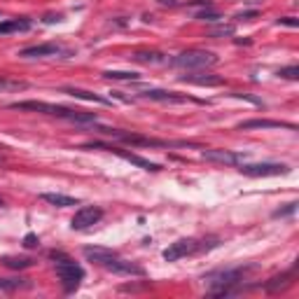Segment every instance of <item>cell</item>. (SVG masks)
<instances>
[{
  "label": "cell",
  "instance_id": "17",
  "mask_svg": "<svg viewBox=\"0 0 299 299\" xmlns=\"http://www.w3.org/2000/svg\"><path fill=\"white\" fill-rule=\"evenodd\" d=\"M65 94H70L73 98H82V101H91V103H101V105H110L108 98L98 96V94H91V91H84V89H78V87H65Z\"/></svg>",
  "mask_w": 299,
  "mask_h": 299
},
{
  "label": "cell",
  "instance_id": "18",
  "mask_svg": "<svg viewBox=\"0 0 299 299\" xmlns=\"http://www.w3.org/2000/svg\"><path fill=\"white\" fill-rule=\"evenodd\" d=\"M40 199H42V201H47V204H52V206H59V208H65V206H78V204H79L78 199L65 196V194H56V192H45Z\"/></svg>",
  "mask_w": 299,
  "mask_h": 299
},
{
  "label": "cell",
  "instance_id": "6",
  "mask_svg": "<svg viewBox=\"0 0 299 299\" xmlns=\"http://www.w3.org/2000/svg\"><path fill=\"white\" fill-rule=\"evenodd\" d=\"M84 147H89V150H94V147L108 150V152H112V155H117V157H122V159L131 161V164H133V166H138V169H145V171H161V166H159V164H155V161H150V159H143L141 155H133V152H126V150H122V147H115V145L89 143V145H84Z\"/></svg>",
  "mask_w": 299,
  "mask_h": 299
},
{
  "label": "cell",
  "instance_id": "9",
  "mask_svg": "<svg viewBox=\"0 0 299 299\" xmlns=\"http://www.w3.org/2000/svg\"><path fill=\"white\" fill-rule=\"evenodd\" d=\"M101 218H103V210L98 208V206H82V208L73 215L70 227H73V229H89V227H94Z\"/></svg>",
  "mask_w": 299,
  "mask_h": 299
},
{
  "label": "cell",
  "instance_id": "1",
  "mask_svg": "<svg viewBox=\"0 0 299 299\" xmlns=\"http://www.w3.org/2000/svg\"><path fill=\"white\" fill-rule=\"evenodd\" d=\"M10 108H14V110L42 112V115H52V117H61V119H70V122H78V124H96V115H94V112L70 110V108H63V105L45 103V101H19V103H12Z\"/></svg>",
  "mask_w": 299,
  "mask_h": 299
},
{
  "label": "cell",
  "instance_id": "12",
  "mask_svg": "<svg viewBox=\"0 0 299 299\" xmlns=\"http://www.w3.org/2000/svg\"><path fill=\"white\" fill-rule=\"evenodd\" d=\"M143 98H150V101H161V103H187V101H194L199 103L196 98H189V96H180L175 91H164V89H147L141 94Z\"/></svg>",
  "mask_w": 299,
  "mask_h": 299
},
{
  "label": "cell",
  "instance_id": "31",
  "mask_svg": "<svg viewBox=\"0 0 299 299\" xmlns=\"http://www.w3.org/2000/svg\"><path fill=\"white\" fill-rule=\"evenodd\" d=\"M278 24H285V26H299V21L297 19H292V16H285V19H281V21H278Z\"/></svg>",
  "mask_w": 299,
  "mask_h": 299
},
{
  "label": "cell",
  "instance_id": "14",
  "mask_svg": "<svg viewBox=\"0 0 299 299\" xmlns=\"http://www.w3.org/2000/svg\"><path fill=\"white\" fill-rule=\"evenodd\" d=\"M56 54H61V47L54 45V42H47V45L26 47V49L19 52V56H21V59H42V56H56Z\"/></svg>",
  "mask_w": 299,
  "mask_h": 299
},
{
  "label": "cell",
  "instance_id": "20",
  "mask_svg": "<svg viewBox=\"0 0 299 299\" xmlns=\"http://www.w3.org/2000/svg\"><path fill=\"white\" fill-rule=\"evenodd\" d=\"M133 59L138 63H150V65H159V63H166V56L161 52H136Z\"/></svg>",
  "mask_w": 299,
  "mask_h": 299
},
{
  "label": "cell",
  "instance_id": "2",
  "mask_svg": "<svg viewBox=\"0 0 299 299\" xmlns=\"http://www.w3.org/2000/svg\"><path fill=\"white\" fill-rule=\"evenodd\" d=\"M257 269V264H248V267H236V269H220V271H210L204 276V281H208L213 285H218L215 290H210L213 297H229L234 295V285H238L241 281H246L248 273H252Z\"/></svg>",
  "mask_w": 299,
  "mask_h": 299
},
{
  "label": "cell",
  "instance_id": "22",
  "mask_svg": "<svg viewBox=\"0 0 299 299\" xmlns=\"http://www.w3.org/2000/svg\"><path fill=\"white\" fill-rule=\"evenodd\" d=\"M103 78L108 79H124V82H138L141 75L138 73H129V70H105Z\"/></svg>",
  "mask_w": 299,
  "mask_h": 299
},
{
  "label": "cell",
  "instance_id": "23",
  "mask_svg": "<svg viewBox=\"0 0 299 299\" xmlns=\"http://www.w3.org/2000/svg\"><path fill=\"white\" fill-rule=\"evenodd\" d=\"M21 89H28V82H24V79L0 78V91H21Z\"/></svg>",
  "mask_w": 299,
  "mask_h": 299
},
{
  "label": "cell",
  "instance_id": "25",
  "mask_svg": "<svg viewBox=\"0 0 299 299\" xmlns=\"http://www.w3.org/2000/svg\"><path fill=\"white\" fill-rule=\"evenodd\" d=\"M234 35V26H215L208 31V38H229Z\"/></svg>",
  "mask_w": 299,
  "mask_h": 299
},
{
  "label": "cell",
  "instance_id": "13",
  "mask_svg": "<svg viewBox=\"0 0 299 299\" xmlns=\"http://www.w3.org/2000/svg\"><path fill=\"white\" fill-rule=\"evenodd\" d=\"M241 131H250V129H287V131H295L297 126L290 124V122H276V119H246L238 124Z\"/></svg>",
  "mask_w": 299,
  "mask_h": 299
},
{
  "label": "cell",
  "instance_id": "7",
  "mask_svg": "<svg viewBox=\"0 0 299 299\" xmlns=\"http://www.w3.org/2000/svg\"><path fill=\"white\" fill-rule=\"evenodd\" d=\"M201 250V243L194 241V238H180V241H175V243H171L166 250H164V260L166 262H178L182 257H187V255H194Z\"/></svg>",
  "mask_w": 299,
  "mask_h": 299
},
{
  "label": "cell",
  "instance_id": "5",
  "mask_svg": "<svg viewBox=\"0 0 299 299\" xmlns=\"http://www.w3.org/2000/svg\"><path fill=\"white\" fill-rule=\"evenodd\" d=\"M169 63L175 68H185V70H208L218 63V56L213 52H206V49H187V52L173 56Z\"/></svg>",
  "mask_w": 299,
  "mask_h": 299
},
{
  "label": "cell",
  "instance_id": "19",
  "mask_svg": "<svg viewBox=\"0 0 299 299\" xmlns=\"http://www.w3.org/2000/svg\"><path fill=\"white\" fill-rule=\"evenodd\" d=\"M28 28H31V19H10V21L0 24V35L19 33V31H28Z\"/></svg>",
  "mask_w": 299,
  "mask_h": 299
},
{
  "label": "cell",
  "instance_id": "24",
  "mask_svg": "<svg viewBox=\"0 0 299 299\" xmlns=\"http://www.w3.org/2000/svg\"><path fill=\"white\" fill-rule=\"evenodd\" d=\"M5 264H7L10 269H26V267L33 264V260H31V257H7Z\"/></svg>",
  "mask_w": 299,
  "mask_h": 299
},
{
  "label": "cell",
  "instance_id": "4",
  "mask_svg": "<svg viewBox=\"0 0 299 299\" xmlns=\"http://www.w3.org/2000/svg\"><path fill=\"white\" fill-rule=\"evenodd\" d=\"M49 255L56 260V276L63 283V290L65 292H75L79 283L84 281V269L79 264H75L70 257H65L63 252H49Z\"/></svg>",
  "mask_w": 299,
  "mask_h": 299
},
{
  "label": "cell",
  "instance_id": "8",
  "mask_svg": "<svg viewBox=\"0 0 299 299\" xmlns=\"http://www.w3.org/2000/svg\"><path fill=\"white\" fill-rule=\"evenodd\" d=\"M241 173L250 178H267V175H285V164H241Z\"/></svg>",
  "mask_w": 299,
  "mask_h": 299
},
{
  "label": "cell",
  "instance_id": "26",
  "mask_svg": "<svg viewBox=\"0 0 299 299\" xmlns=\"http://www.w3.org/2000/svg\"><path fill=\"white\" fill-rule=\"evenodd\" d=\"M196 19H201V21H218L222 16L215 12V10H201V12L196 14Z\"/></svg>",
  "mask_w": 299,
  "mask_h": 299
},
{
  "label": "cell",
  "instance_id": "30",
  "mask_svg": "<svg viewBox=\"0 0 299 299\" xmlns=\"http://www.w3.org/2000/svg\"><path fill=\"white\" fill-rule=\"evenodd\" d=\"M19 285H24L21 281H0V290H16Z\"/></svg>",
  "mask_w": 299,
  "mask_h": 299
},
{
  "label": "cell",
  "instance_id": "15",
  "mask_svg": "<svg viewBox=\"0 0 299 299\" xmlns=\"http://www.w3.org/2000/svg\"><path fill=\"white\" fill-rule=\"evenodd\" d=\"M82 252H84V257H87V260L94 262V264H98V267H103L105 262H110L112 257H117V252H115V250H110V248H98V246L84 248Z\"/></svg>",
  "mask_w": 299,
  "mask_h": 299
},
{
  "label": "cell",
  "instance_id": "27",
  "mask_svg": "<svg viewBox=\"0 0 299 299\" xmlns=\"http://www.w3.org/2000/svg\"><path fill=\"white\" fill-rule=\"evenodd\" d=\"M278 75H281V78H287V79H297V78H299V68H297V65H290V68H281V70H278Z\"/></svg>",
  "mask_w": 299,
  "mask_h": 299
},
{
  "label": "cell",
  "instance_id": "34",
  "mask_svg": "<svg viewBox=\"0 0 299 299\" xmlns=\"http://www.w3.org/2000/svg\"><path fill=\"white\" fill-rule=\"evenodd\" d=\"M0 206H2V199H0Z\"/></svg>",
  "mask_w": 299,
  "mask_h": 299
},
{
  "label": "cell",
  "instance_id": "11",
  "mask_svg": "<svg viewBox=\"0 0 299 299\" xmlns=\"http://www.w3.org/2000/svg\"><path fill=\"white\" fill-rule=\"evenodd\" d=\"M103 269L112 273H122V276H145V269L143 267H138V264H133L129 260H122V257H112L110 262H105Z\"/></svg>",
  "mask_w": 299,
  "mask_h": 299
},
{
  "label": "cell",
  "instance_id": "16",
  "mask_svg": "<svg viewBox=\"0 0 299 299\" xmlns=\"http://www.w3.org/2000/svg\"><path fill=\"white\" fill-rule=\"evenodd\" d=\"M182 82H189V84H199V87H218L222 84V78L213 75V73H192V75H182Z\"/></svg>",
  "mask_w": 299,
  "mask_h": 299
},
{
  "label": "cell",
  "instance_id": "29",
  "mask_svg": "<svg viewBox=\"0 0 299 299\" xmlns=\"http://www.w3.org/2000/svg\"><path fill=\"white\" fill-rule=\"evenodd\" d=\"M24 246H26V248H38L40 246L38 236H35V234H26V236H24Z\"/></svg>",
  "mask_w": 299,
  "mask_h": 299
},
{
  "label": "cell",
  "instance_id": "3",
  "mask_svg": "<svg viewBox=\"0 0 299 299\" xmlns=\"http://www.w3.org/2000/svg\"><path fill=\"white\" fill-rule=\"evenodd\" d=\"M103 136L117 138L122 143L138 145V147H194L192 143H182V141H159V138H150V136H138V133H126L122 129H108V126H98Z\"/></svg>",
  "mask_w": 299,
  "mask_h": 299
},
{
  "label": "cell",
  "instance_id": "28",
  "mask_svg": "<svg viewBox=\"0 0 299 299\" xmlns=\"http://www.w3.org/2000/svg\"><path fill=\"white\" fill-rule=\"evenodd\" d=\"M295 210H297V201L287 204L285 210H276V213H273V218H283V215H290V213H295Z\"/></svg>",
  "mask_w": 299,
  "mask_h": 299
},
{
  "label": "cell",
  "instance_id": "21",
  "mask_svg": "<svg viewBox=\"0 0 299 299\" xmlns=\"http://www.w3.org/2000/svg\"><path fill=\"white\" fill-rule=\"evenodd\" d=\"M295 276V271H287V273H283V276H276V278H271L269 283H267V292H278V290H283V287H287V285H292V278Z\"/></svg>",
  "mask_w": 299,
  "mask_h": 299
},
{
  "label": "cell",
  "instance_id": "33",
  "mask_svg": "<svg viewBox=\"0 0 299 299\" xmlns=\"http://www.w3.org/2000/svg\"><path fill=\"white\" fill-rule=\"evenodd\" d=\"M2 161H5V159H2V157H0V164H2Z\"/></svg>",
  "mask_w": 299,
  "mask_h": 299
},
{
  "label": "cell",
  "instance_id": "32",
  "mask_svg": "<svg viewBox=\"0 0 299 299\" xmlns=\"http://www.w3.org/2000/svg\"><path fill=\"white\" fill-rule=\"evenodd\" d=\"M252 16H257V12H243V14H238V19H252Z\"/></svg>",
  "mask_w": 299,
  "mask_h": 299
},
{
  "label": "cell",
  "instance_id": "10",
  "mask_svg": "<svg viewBox=\"0 0 299 299\" xmlns=\"http://www.w3.org/2000/svg\"><path fill=\"white\" fill-rule=\"evenodd\" d=\"M201 157L208 159V161H215V164H224V166H236V164H243L246 161V155L229 152V150H204Z\"/></svg>",
  "mask_w": 299,
  "mask_h": 299
}]
</instances>
